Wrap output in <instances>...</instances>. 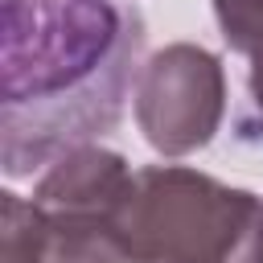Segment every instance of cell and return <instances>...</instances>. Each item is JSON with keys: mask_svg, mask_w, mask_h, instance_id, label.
Segmentation results:
<instances>
[{"mask_svg": "<svg viewBox=\"0 0 263 263\" xmlns=\"http://www.w3.org/2000/svg\"><path fill=\"white\" fill-rule=\"evenodd\" d=\"M144 16L115 0H0V168L95 144L136 95Z\"/></svg>", "mask_w": 263, "mask_h": 263, "instance_id": "6da1fadb", "label": "cell"}, {"mask_svg": "<svg viewBox=\"0 0 263 263\" xmlns=\"http://www.w3.org/2000/svg\"><path fill=\"white\" fill-rule=\"evenodd\" d=\"M107 226L123 263H263V197L185 164L132 168Z\"/></svg>", "mask_w": 263, "mask_h": 263, "instance_id": "7a4b0ae2", "label": "cell"}, {"mask_svg": "<svg viewBox=\"0 0 263 263\" xmlns=\"http://www.w3.org/2000/svg\"><path fill=\"white\" fill-rule=\"evenodd\" d=\"M136 127L160 156H189L214 140L226 115L222 58L193 41H173L144 58L136 95Z\"/></svg>", "mask_w": 263, "mask_h": 263, "instance_id": "3957f363", "label": "cell"}, {"mask_svg": "<svg viewBox=\"0 0 263 263\" xmlns=\"http://www.w3.org/2000/svg\"><path fill=\"white\" fill-rule=\"evenodd\" d=\"M0 263H123L107 222L49 214L33 197L0 193Z\"/></svg>", "mask_w": 263, "mask_h": 263, "instance_id": "277c9868", "label": "cell"}, {"mask_svg": "<svg viewBox=\"0 0 263 263\" xmlns=\"http://www.w3.org/2000/svg\"><path fill=\"white\" fill-rule=\"evenodd\" d=\"M127 181H132V164L119 152L99 148V144H82V148L58 156L41 173L33 201L49 214H74V218L107 222L115 201L123 197Z\"/></svg>", "mask_w": 263, "mask_h": 263, "instance_id": "5b68a950", "label": "cell"}, {"mask_svg": "<svg viewBox=\"0 0 263 263\" xmlns=\"http://www.w3.org/2000/svg\"><path fill=\"white\" fill-rule=\"evenodd\" d=\"M214 21L234 53L263 66V0H214Z\"/></svg>", "mask_w": 263, "mask_h": 263, "instance_id": "8992f818", "label": "cell"}, {"mask_svg": "<svg viewBox=\"0 0 263 263\" xmlns=\"http://www.w3.org/2000/svg\"><path fill=\"white\" fill-rule=\"evenodd\" d=\"M247 90H251V107H255L259 127H263V66H251V74H247Z\"/></svg>", "mask_w": 263, "mask_h": 263, "instance_id": "52a82bcc", "label": "cell"}]
</instances>
